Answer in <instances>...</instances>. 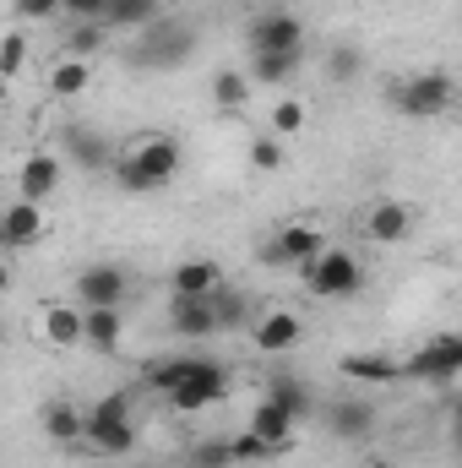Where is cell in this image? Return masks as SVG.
Returning <instances> with one entry per match:
<instances>
[{"label": "cell", "mask_w": 462, "mask_h": 468, "mask_svg": "<svg viewBox=\"0 0 462 468\" xmlns=\"http://www.w3.org/2000/svg\"><path fill=\"white\" fill-rule=\"evenodd\" d=\"M110 169H115L120 191H131V197H152V191H163V186L180 175V142H174L169 131H147V136H136V142L120 147Z\"/></svg>", "instance_id": "obj_1"}, {"label": "cell", "mask_w": 462, "mask_h": 468, "mask_svg": "<svg viewBox=\"0 0 462 468\" xmlns=\"http://www.w3.org/2000/svg\"><path fill=\"white\" fill-rule=\"evenodd\" d=\"M299 272V283H305V294H316V300H348V294H359L364 289V261L343 250V245H321L310 261H299L294 267Z\"/></svg>", "instance_id": "obj_2"}, {"label": "cell", "mask_w": 462, "mask_h": 468, "mask_svg": "<svg viewBox=\"0 0 462 468\" xmlns=\"http://www.w3.org/2000/svg\"><path fill=\"white\" fill-rule=\"evenodd\" d=\"M392 104L408 120H441L457 104V82H452L446 71H419V77H408V82L392 93Z\"/></svg>", "instance_id": "obj_3"}, {"label": "cell", "mask_w": 462, "mask_h": 468, "mask_svg": "<svg viewBox=\"0 0 462 468\" xmlns=\"http://www.w3.org/2000/svg\"><path fill=\"white\" fill-rule=\"evenodd\" d=\"M191 49H196V33L185 27V22H174V16H152L147 27H142V66H163V71H174V66H185L191 60Z\"/></svg>", "instance_id": "obj_4"}, {"label": "cell", "mask_w": 462, "mask_h": 468, "mask_svg": "<svg viewBox=\"0 0 462 468\" xmlns=\"http://www.w3.org/2000/svg\"><path fill=\"white\" fill-rule=\"evenodd\" d=\"M403 376L414 381H430V387H452L462 376V338L457 333H436L425 349H414L403 359Z\"/></svg>", "instance_id": "obj_5"}, {"label": "cell", "mask_w": 462, "mask_h": 468, "mask_svg": "<svg viewBox=\"0 0 462 468\" xmlns=\"http://www.w3.org/2000/svg\"><path fill=\"white\" fill-rule=\"evenodd\" d=\"M245 49L250 55H305V22L294 11H261L245 27Z\"/></svg>", "instance_id": "obj_6"}, {"label": "cell", "mask_w": 462, "mask_h": 468, "mask_svg": "<svg viewBox=\"0 0 462 468\" xmlns=\"http://www.w3.org/2000/svg\"><path fill=\"white\" fill-rule=\"evenodd\" d=\"M218 398H229V370H224L218 359H202V354H196L191 376H185V381L169 392L174 414H202V409H213Z\"/></svg>", "instance_id": "obj_7"}, {"label": "cell", "mask_w": 462, "mask_h": 468, "mask_svg": "<svg viewBox=\"0 0 462 468\" xmlns=\"http://www.w3.org/2000/svg\"><path fill=\"white\" fill-rule=\"evenodd\" d=\"M299 338H305V322H299L294 311H267V316H256V322H250V349L267 354V359L299 349Z\"/></svg>", "instance_id": "obj_8"}, {"label": "cell", "mask_w": 462, "mask_h": 468, "mask_svg": "<svg viewBox=\"0 0 462 468\" xmlns=\"http://www.w3.org/2000/svg\"><path fill=\"white\" fill-rule=\"evenodd\" d=\"M82 447H88L93 458H125V452H136V425H131V414H125V420H115V414H88Z\"/></svg>", "instance_id": "obj_9"}, {"label": "cell", "mask_w": 462, "mask_h": 468, "mask_svg": "<svg viewBox=\"0 0 462 468\" xmlns=\"http://www.w3.org/2000/svg\"><path fill=\"white\" fill-rule=\"evenodd\" d=\"M169 327H174L180 338H191V344L213 338V333H218L213 294H174V300H169Z\"/></svg>", "instance_id": "obj_10"}, {"label": "cell", "mask_w": 462, "mask_h": 468, "mask_svg": "<svg viewBox=\"0 0 462 468\" xmlns=\"http://www.w3.org/2000/svg\"><path fill=\"white\" fill-rule=\"evenodd\" d=\"M44 239V207L38 202H11V207H0V250H27V245H38Z\"/></svg>", "instance_id": "obj_11"}, {"label": "cell", "mask_w": 462, "mask_h": 468, "mask_svg": "<svg viewBox=\"0 0 462 468\" xmlns=\"http://www.w3.org/2000/svg\"><path fill=\"white\" fill-rule=\"evenodd\" d=\"M321 245H327V234L316 229V224H283V229L272 234V245H267V261H272V267H299V261H310Z\"/></svg>", "instance_id": "obj_12"}, {"label": "cell", "mask_w": 462, "mask_h": 468, "mask_svg": "<svg viewBox=\"0 0 462 468\" xmlns=\"http://www.w3.org/2000/svg\"><path fill=\"white\" fill-rule=\"evenodd\" d=\"M60 175H66V164H60L55 153H27L22 169H16V191H22V202H44V197H55V191H60Z\"/></svg>", "instance_id": "obj_13"}, {"label": "cell", "mask_w": 462, "mask_h": 468, "mask_svg": "<svg viewBox=\"0 0 462 468\" xmlns=\"http://www.w3.org/2000/svg\"><path fill=\"white\" fill-rule=\"evenodd\" d=\"M338 370H343L348 381H359V387H392V381H403V359H392V354H381V349L343 354Z\"/></svg>", "instance_id": "obj_14"}, {"label": "cell", "mask_w": 462, "mask_h": 468, "mask_svg": "<svg viewBox=\"0 0 462 468\" xmlns=\"http://www.w3.org/2000/svg\"><path fill=\"white\" fill-rule=\"evenodd\" d=\"M408 234H414V207L408 202H375L364 213V239H375V245H403Z\"/></svg>", "instance_id": "obj_15"}, {"label": "cell", "mask_w": 462, "mask_h": 468, "mask_svg": "<svg viewBox=\"0 0 462 468\" xmlns=\"http://www.w3.org/2000/svg\"><path fill=\"white\" fill-rule=\"evenodd\" d=\"M294 425H299V420H294L289 409H278L272 398H261L245 431H256V436H261V441H267V447H272V452L283 458V452H294Z\"/></svg>", "instance_id": "obj_16"}, {"label": "cell", "mask_w": 462, "mask_h": 468, "mask_svg": "<svg viewBox=\"0 0 462 468\" xmlns=\"http://www.w3.org/2000/svg\"><path fill=\"white\" fill-rule=\"evenodd\" d=\"M38 425H44V436H49V441H60V447H82L88 414H82L77 403H66V398H49V403L38 409Z\"/></svg>", "instance_id": "obj_17"}, {"label": "cell", "mask_w": 462, "mask_h": 468, "mask_svg": "<svg viewBox=\"0 0 462 468\" xmlns=\"http://www.w3.org/2000/svg\"><path fill=\"white\" fill-rule=\"evenodd\" d=\"M77 294H82L88 305H120V300H125V267H115V261H93V267H82Z\"/></svg>", "instance_id": "obj_18"}, {"label": "cell", "mask_w": 462, "mask_h": 468, "mask_svg": "<svg viewBox=\"0 0 462 468\" xmlns=\"http://www.w3.org/2000/svg\"><path fill=\"white\" fill-rule=\"evenodd\" d=\"M224 283V267L213 261V256H185L174 272H169V289L174 294H213Z\"/></svg>", "instance_id": "obj_19"}, {"label": "cell", "mask_w": 462, "mask_h": 468, "mask_svg": "<svg viewBox=\"0 0 462 468\" xmlns=\"http://www.w3.org/2000/svg\"><path fill=\"white\" fill-rule=\"evenodd\" d=\"M120 333H125L120 305H88V311H82V344H93L99 354H115Z\"/></svg>", "instance_id": "obj_20"}, {"label": "cell", "mask_w": 462, "mask_h": 468, "mask_svg": "<svg viewBox=\"0 0 462 468\" xmlns=\"http://www.w3.org/2000/svg\"><path fill=\"white\" fill-rule=\"evenodd\" d=\"M38 333H44V344H55V349H77V344H82V311H77V305H44Z\"/></svg>", "instance_id": "obj_21"}, {"label": "cell", "mask_w": 462, "mask_h": 468, "mask_svg": "<svg viewBox=\"0 0 462 468\" xmlns=\"http://www.w3.org/2000/svg\"><path fill=\"white\" fill-rule=\"evenodd\" d=\"M375 431V403H364V398H343V403H332V436H343V441H364Z\"/></svg>", "instance_id": "obj_22"}, {"label": "cell", "mask_w": 462, "mask_h": 468, "mask_svg": "<svg viewBox=\"0 0 462 468\" xmlns=\"http://www.w3.org/2000/svg\"><path fill=\"white\" fill-rule=\"evenodd\" d=\"M66 147H71V164H82V169H110L115 164V147L99 131H88V125H71L66 131Z\"/></svg>", "instance_id": "obj_23"}, {"label": "cell", "mask_w": 462, "mask_h": 468, "mask_svg": "<svg viewBox=\"0 0 462 468\" xmlns=\"http://www.w3.org/2000/svg\"><path fill=\"white\" fill-rule=\"evenodd\" d=\"M88 82H93V66H88V60L60 55V60L49 66V93H55V99H82Z\"/></svg>", "instance_id": "obj_24"}, {"label": "cell", "mask_w": 462, "mask_h": 468, "mask_svg": "<svg viewBox=\"0 0 462 468\" xmlns=\"http://www.w3.org/2000/svg\"><path fill=\"white\" fill-rule=\"evenodd\" d=\"M299 71V55H250V88H283Z\"/></svg>", "instance_id": "obj_25"}, {"label": "cell", "mask_w": 462, "mask_h": 468, "mask_svg": "<svg viewBox=\"0 0 462 468\" xmlns=\"http://www.w3.org/2000/svg\"><path fill=\"white\" fill-rule=\"evenodd\" d=\"M213 316H218V333H234V327L250 322V300L239 289H229V283H218L213 289Z\"/></svg>", "instance_id": "obj_26"}, {"label": "cell", "mask_w": 462, "mask_h": 468, "mask_svg": "<svg viewBox=\"0 0 462 468\" xmlns=\"http://www.w3.org/2000/svg\"><path fill=\"white\" fill-rule=\"evenodd\" d=\"M158 11H163V0H110L104 5V22L110 27H147Z\"/></svg>", "instance_id": "obj_27"}, {"label": "cell", "mask_w": 462, "mask_h": 468, "mask_svg": "<svg viewBox=\"0 0 462 468\" xmlns=\"http://www.w3.org/2000/svg\"><path fill=\"white\" fill-rule=\"evenodd\" d=\"M213 104H218L224 115L245 110V104H250V77H245V71H218V77H213Z\"/></svg>", "instance_id": "obj_28"}, {"label": "cell", "mask_w": 462, "mask_h": 468, "mask_svg": "<svg viewBox=\"0 0 462 468\" xmlns=\"http://www.w3.org/2000/svg\"><path fill=\"white\" fill-rule=\"evenodd\" d=\"M267 398H272L278 409H289L294 420H305V414H310V387H305V381H294V376H272Z\"/></svg>", "instance_id": "obj_29"}, {"label": "cell", "mask_w": 462, "mask_h": 468, "mask_svg": "<svg viewBox=\"0 0 462 468\" xmlns=\"http://www.w3.org/2000/svg\"><path fill=\"white\" fill-rule=\"evenodd\" d=\"M191 365H196V354H174V359H158V365L147 370V387L169 398V392H174V387H180V381L191 376Z\"/></svg>", "instance_id": "obj_30"}, {"label": "cell", "mask_w": 462, "mask_h": 468, "mask_svg": "<svg viewBox=\"0 0 462 468\" xmlns=\"http://www.w3.org/2000/svg\"><path fill=\"white\" fill-rule=\"evenodd\" d=\"M305 120H310L305 99H278V104H272V136H278V142H289V136H299V131H305Z\"/></svg>", "instance_id": "obj_31"}, {"label": "cell", "mask_w": 462, "mask_h": 468, "mask_svg": "<svg viewBox=\"0 0 462 468\" xmlns=\"http://www.w3.org/2000/svg\"><path fill=\"white\" fill-rule=\"evenodd\" d=\"M104 49V22H71V38H66V55L71 60H88Z\"/></svg>", "instance_id": "obj_32"}, {"label": "cell", "mask_w": 462, "mask_h": 468, "mask_svg": "<svg viewBox=\"0 0 462 468\" xmlns=\"http://www.w3.org/2000/svg\"><path fill=\"white\" fill-rule=\"evenodd\" d=\"M283 158H289V147H283L272 131H261V136L250 142V164H256L261 175H278V169H283Z\"/></svg>", "instance_id": "obj_33"}, {"label": "cell", "mask_w": 462, "mask_h": 468, "mask_svg": "<svg viewBox=\"0 0 462 468\" xmlns=\"http://www.w3.org/2000/svg\"><path fill=\"white\" fill-rule=\"evenodd\" d=\"M27 66V33H0V82L22 77Z\"/></svg>", "instance_id": "obj_34"}, {"label": "cell", "mask_w": 462, "mask_h": 468, "mask_svg": "<svg viewBox=\"0 0 462 468\" xmlns=\"http://www.w3.org/2000/svg\"><path fill=\"white\" fill-rule=\"evenodd\" d=\"M229 458H234V463H267V458H278V452H272L256 431H239V436L229 441Z\"/></svg>", "instance_id": "obj_35"}, {"label": "cell", "mask_w": 462, "mask_h": 468, "mask_svg": "<svg viewBox=\"0 0 462 468\" xmlns=\"http://www.w3.org/2000/svg\"><path fill=\"white\" fill-rule=\"evenodd\" d=\"M185 463H191V468H234V458H229V441H218V436H213V441H196Z\"/></svg>", "instance_id": "obj_36"}, {"label": "cell", "mask_w": 462, "mask_h": 468, "mask_svg": "<svg viewBox=\"0 0 462 468\" xmlns=\"http://www.w3.org/2000/svg\"><path fill=\"white\" fill-rule=\"evenodd\" d=\"M359 60H364V55H359L353 44H338V49L327 55V77H338V82H348V77H359Z\"/></svg>", "instance_id": "obj_37"}, {"label": "cell", "mask_w": 462, "mask_h": 468, "mask_svg": "<svg viewBox=\"0 0 462 468\" xmlns=\"http://www.w3.org/2000/svg\"><path fill=\"white\" fill-rule=\"evenodd\" d=\"M104 5L110 0H60V16H71V22H104Z\"/></svg>", "instance_id": "obj_38"}, {"label": "cell", "mask_w": 462, "mask_h": 468, "mask_svg": "<svg viewBox=\"0 0 462 468\" xmlns=\"http://www.w3.org/2000/svg\"><path fill=\"white\" fill-rule=\"evenodd\" d=\"M16 16H27V22H49V16H60V0H16Z\"/></svg>", "instance_id": "obj_39"}, {"label": "cell", "mask_w": 462, "mask_h": 468, "mask_svg": "<svg viewBox=\"0 0 462 468\" xmlns=\"http://www.w3.org/2000/svg\"><path fill=\"white\" fill-rule=\"evenodd\" d=\"M5 289H11V267L0 261V294H5Z\"/></svg>", "instance_id": "obj_40"}, {"label": "cell", "mask_w": 462, "mask_h": 468, "mask_svg": "<svg viewBox=\"0 0 462 468\" xmlns=\"http://www.w3.org/2000/svg\"><path fill=\"white\" fill-rule=\"evenodd\" d=\"M364 468H397V463H386V458H370V463H364Z\"/></svg>", "instance_id": "obj_41"}]
</instances>
